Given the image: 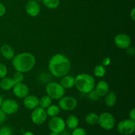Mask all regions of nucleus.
I'll list each match as a JSON object with an SVG mask.
<instances>
[{
    "label": "nucleus",
    "mask_w": 135,
    "mask_h": 135,
    "mask_svg": "<svg viewBox=\"0 0 135 135\" xmlns=\"http://www.w3.org/2000/svg\"><path fill=\"white\" fill-rule=\"evenodd\" d=\"M71 67V63L70 59L64 54H55L49 61V71L55 77L61 78L68 75Z\"/></svg>",
    "instance_id": "obj_1"
},
{
    "label": "nucleus",
    "mask_w": 135,
    "mask_h": 135,
    "mask_svg": "<svg viewBox=\"0 0 135 135\" xmlns=\"http://www.w3.org/2000/svg\"><path fill=\"white\" fill-rule=\"evenodd\" d=\"M36 64V58L29 52H22L15 55L12 59V65L17 71L28 73L31 71Z\"/></svg>",
    "instance_id": "obj_2"
},
{
    "label": "nucleus",
    "mask_w": 135,
    "mask_h": 135,
    "mask_svg": "<svg viewBox=\"0 0 135 135\" xmlns=\"http://www.w3.org/2000/svg\"><path fill=\"white\" fill-rule=\"evenodd\" d=\"M95 84V79L90 74H79L75 77V86L83 94H87L94 89Z\"/></svg>",
    "instance_id": "obj_3"
},
{
    "label": "nucleus",
    "mask_w": 135,
    "mask_h": 135,
    "mask_svg": "<svg viewBox=\"0 0 135 135\" xmlns=\"http://www.w3.org/2000/svg\"><path fill=\"white\" fill-rule=\"evenodd\" d=\"M46 92L52 100H59L65 93V89L56 82H50L46 85Z\"/></svg>",
    "instance_id": "obj_4"
},
{
    "label": "nucleus",
    "mask_w": 135,
    "mask_h": 135,
    "mask_svg": "<svg viewBox=\"0 0 135 135\" xmlns=\"http://www.w3.org/2000/svg\"><path fill=\"white\" fill-rule=\"evenodd\" d=\"M98 124L100 127L105 131H110L115 125V119L112 113L104 112L99 115Z\"/></svg>",
    "instance_id": "obj_5"
},
{
    "label": "nucleus",
    "mask_w": 135,
    "mask_h": 135,
    "mask_svg": "<svg viewBox=\"0 0 135 135\" xmlns=\"http://www.w3.org/2000/svg\"><path fill=\"white\" fill-rule=\"evenodd\" d=\"M117 129L123 135L133 134L135 131V121L130 119L122 120L117 124Z\"/></svg>",
    "instance_id": "obj_6"
},
{
    "label": "nucleus",
    "mask_w": 135,
    "mask_h": 135,
    "mask_svg": "<svg viewBox=\"0 0 135 135\" xmlns=\"http://www.w3.org/2000/svg\"><path fill=\"white\" fill-rule=\"evenodd\" d=\"M78 101L76 98L71 96H64L59 100L58 105L61 110L70 112L73 111L77 107Z\"/></svg>",
    "instance_id": "obj_7"
},
{
    "label": "nucleus",
    "mask_w": 135,
    "mask_h": 135,
    "mask_svg": "<svg viewBox=\"0 0 135 135\" xmlns=\"http://www.w3.org/2000/svg\"><path fill=\"white\" fill-rule=\"evenodd\" d=\"M47 115L46 109L38 106L33 109L30 115L32 122L36 125H41L44 123L47 119Z\"/></svg>",
    "instance_id": "obj_8"
},
{
    "label": "nucleus",
    "mask_w": 135,
    "mask_h": 135,
    "mask_svg": "<svg viewBox=\"0 0 135 135\" xmlns=\"http://www.w3.org/2000/svg\"><path fill=\"white\" fill-rule=\"evenodd\" d=\"M48 127L50 131L55 132V133H59L63 131L66 128L65 121L59 116H55L50 118L48 121Z\"/></svg>",
    "instance_id": "obj_9"
},
{
    "label": "nucleus",
    "mask_w": 135,
    "mask_h": 135,
    "mask_svg": "<svg viewBox=\"0 0 135 135\" xmlns=\"http://www.w3.org/2000/svg\"><path fill=\"white\" fill-rule=\"evenodd\" d=\"M0 109L6 115H13L17 113L19 109L18 102L13 99L3 100Z\"/></svg>",
    "instance_id": "obj_10"
},
{
    "label": "nucleus",
    "mask_w": 135,
    "mask_h": 135,
    "mask_svg": "<svg viewBox=\"0 0 135 135\" xmlns=\"http://www.w3.org/2000/svg\"><path fill=\"white\" fill-rule=\"evenodd\" d=\"M114 43L118 48L126 50L131 46L132 41L130 36L125 33H119L115 36Z\"/></svg>",
    "instance_id": "obj_11"
},
{
    "label": "nucleus",
    "mask_w": 135,
    "mask_h": 135,
    "mask_svg": "<svg viewBox=\"0 0 135 135\" xmlns=\"http://www.w3.org/2000/svg\"><path fill=\"white\" fill-rule=\"evenodd\" d=\"M12 90H13V94L18 98H25L30 93V89L28 86L22 83L15 84Z\"/></svg>",
    "instance_id": "obj_12"
},
{
    "label": "nucleus",
    "mask_w": 135,
    "mask_h": 135,
    "mask_svg": "<svg viewBox=\"0 0 135 135\" xmlns=\"http://www.w3.org/2000/svg\"><path fill=\"white\" fill-rule=\"evenodd\" d=\"M26 13L31 17H36L40 13V5L36 0H30L25 7Z\"/></svg>",
    "instance_id": "obj_13"
},
{
    "label": "nucleus",
    "mask_w": 135,
    "mask_h": 135,
    "mask_svg": "<svg viewBox=\"0 0 135 135\" xmlns=\"http://www.w3.org/2000/svg\"><path fill=\"white\" fill-rule=\"evenodd\" d=\"M23 99V105L26 109L33 110L39 106L40 98L35 95L28 94Z\"/></svg>",
    "instance_id": "obj_14"
},
{
    "label": "nucleus",
    "mask_w": 135,
    "mask_h": 135,
    "mask_svg": "<svg viewBox=\"0 0 135 135\" xmlns=\"http://www.w3.org/2000/svg\"><path fill=\"white\" fill-rule=\"evenodd\" d=\"M109 86L108 83L105 80H100L96 84H95L94 90L99 97H104L109 92Z\"/></svg>",
    "instance_id": "obj_15"
},
{
    "label": "nucleus",
    "mask_w": 135,
    "mask_h": 135,
    "mask_svg": "<svg viewBox=\"0 0 135 135\" xmlns=\"http://www.w3.org/2000/svg\"><path fill=\"white\" fill-rule=\"evenodd\" d=\"M0 51L2 56L8 60H12L15 55L13 48L8 44L3 45L0 49Z\"/></svg>",
    "instance_id": "obj_16"
},
{
    "label": "nucleus",
    "mask_w": 135,
    "mask_h": 135,
    "mask_svg": "<svg viewBox=\"0 0 135 135\" xmlns=\"http://www.w3.org/2000/svg\"><path fill=\"white\" fill-rule=\"evenodd\" d=\"M60 84L65 89H70L75 86V76L67 75L61 77Z\"/></svg>",
    "instance_id": "obj_17"
},
{
    "label": "nucleus",
    "mask_w": 135,
    "mask_h": 135,
    "mask_svg": "<svg viewBox=\"0 0 135 135\" xmlns=\"http://www.w3.org/2000/svg\"><path fill=\"white\" fill-rule=\"evenodd\" d=\"M15 84V83L11 77L5 76L0 81V88L3 90H10L13 88Z\"/></svg>",
    "instance_id": "obj_18"
},
{
    "label": "nucleus",
    "mask_w": 135,
    "mask_h": 135,
    "mask_svg": "<svg viewBox=\"0 0 135 135\" xmlns=\"http://www.w3.org/2000/svg\"><path fill=\"white\" fill-rule=\"evenodd\" d=\"M65 121L66 127L72 131L79 127V119L75 115H69Z\"/></svg>",
    "instance_id": "obj_19"
},
{
    "label": "nucleus",
    "mask_w": 135,
    "mask_h": 135,
    "mask_svg": "<svg viewBox=\"0 0 135 135\" xmlns=\"http://www.w3.org/2000/svg\"><path fill=\"white\" fill-rule=\"evenodd\" d=\"M117 97L114 92H108L105 96L104 102L107 107H113L117 102Z\"/></svg>",
    "instance_id": "obj_20"
},
{
    "label": "nucleus",
    "mask_w": 135,
    "mask_h": 135,
    "mask_svg": "<svg viewBox=\"0 0 135 135\" xmlns=\"http://www.w3.org/2000/svg\"><path fill=\"white\" fill-rule=\"evenodd\" d=\"M99 115L96 113L91 112L85 116L86 123L89 125H96L98 123Z\"/></svg>",
    "instance_id": "obj_21"
},
{
    "label": "nucleus",
    "mask_w": 135,
    "mask_h": 135,
    "mask_svg": "<svg viewBox=\"0 0 135 135\" xmlns=\"http://www.w3.org/2000/svg\"><path fill=\"white\" fill-rule=\"evenodd\" d=\"M46 111L47 116H49L50 117H55V116H57L59 114L61 109L59 107V105H55V104H51V105H50L46 109Z\"/></svg>",
    "instance_id": "obj_22"
},
{
    "label": "nucleus",
    "mask_w": 135,
    "mask_h": 135,
    "mask_svg": "<svg viewBox=\"0 0 135 135\" xmlns=\"http://www.w3.org/2000/svg\"><path fill=\"white\" fill-rule=\"evenodd\" d=\"M52 104V99L47 95L43 96L39 101V106L46 109L50 105Z\"/></svg>",
    "instance_id": "obj_23"
},
{
    "label": "nucleus",
    "mask_w": 135,
    "mask_h": 135,
    "mask_svg": "<svg viewBox=\"0 0 135 135\" xmlns=\"http://www.w3.org/2000/svg\"><path fill=\"white\" fill-rule=\"evenodd\" d=\"M106 73V69L102 65H97L94 69V75L96 77L102 78Z\"/></svg>",
    "instance_id": "obj_24"
},
{
    "label": "nucleus",
    "mask_w": 135,
    "mask_h": 135,
    "mask_svg": "<svg viewBox=\"0 0 135 135\" xmlns=\"http://www.w3.org/2000/svg\"><path fill=\"white\" fill-rule=\"evenodd\" d=\"M42 1L44 5L50 9H57L60 4L59 0H42Z\"/></svg>",
    "instance_id": "obj_25"
},
{
    "label": "nucleus",
    "mask_w": 135,
    "mask_h": 135,
    "mask_svg": "<svg viewBox=\"0 0 135 135\" xmlns=\"http://www.w3.org/2000/svg\"><path fill=\"white\" fill-rule=\"evenodd\" d=\"M13 80H14L15 83L17 84V83H22L25 79V76H24L23 73L19 72V71H17L13 74V76L12 77Z\"/></svg>",
    "instance_id": "obj_26"
},
{
    "label": "nucleus",
    "mask_w": 135,
    "mask_h": 135,
    "mask_svg": "<svg viewBox=\"0 0 135 135\" xmlns=\"http://www.w3.org/2000/svg\"><path fill=\"white\" fill-rule=\"evenodd\" d=\"M0 135H13V131L9 126H3L0 128Z\"/></svg>",
    "instance_id": "obj_27"
},
{
    "label": "nucleus",
    "mask_w": 135,
    "mask_h": 135,
    "mask_svg": "<svg viewBox=\"0 0 135 135\" xmlns=\"http://www.w3.org/2000/svg\"><path fill=\"white\" fill-rule=\"evenodd\" d=\"M71 135H88V134H87L86 131V130L84 129V128L78 127L75 128V129L73 130L72 134H71Z\"/></svg>",
    "instance_id": "obj_28"
},
{
    "label": "nucleus",
    "mask_w": 135,
    "mask_h": 135,
    "mask_svg": "<svg viewBox=\"0 0 135 135\" xmlns=\"http://www.w3.org/2000/svg\"><path fill=\"white\" fill-rule=\"evenodd\" d=\"M87 96L89 98V100H92V101H98V100H100V98L98 96V95L96 94V92H95L94 89H93L92 90H91L90 92H89L88 93H87Z\"/></svg>",
    "instance_id": "obj_29"
},
{
    "label": "nucleus",
    "mask_w": 135,
    "mask_h": 135,
    "mask_svg": "<svg viewBox=\"0 0 135 135\" xmlns=\"http://www.w3.org/2000/svg\"><path fill=\"white\" fill-rule=\"evenodd\" d=\"M8 73L7 67L3 63H0V79H3L7 76Z\"/></svg>",
    "instance_id": "obj_30"
},
{
    "label": "nucleus",
    "mask_w": 135,
    "mask_h": 135,
    "mask_svg": "<svg viewBox=\"0 0 135 135\" xmlns=\"http://www.w3.org/2000/svg\"><path fill=\"white\" fill-rule=\"evenodd\" d=\"M7 119V115L0 109V125L5 122Z\"/></svg>",
    "instance_id": "obj_31"
},
{
    "label": "nucleus",
    "mask_w": 135,
    "mask_h": 135,
    "mask_svg": "<svg viewBox=\"0 0 135 135\" xmlns=\"http://www.w3.org/2000/svg\"><path fill=\"white\" fill-rule=\"evenodd\" d=\"M126 50H127V53L128 55H130V56L131 57L134 56L135 54V49L133 46H129V47H127Z\"/></svg>",
    "instance_id": "obj_32"
},
{
    "label": "nucleus",
    "mask_w": 135,
    "mask_h": 135,
    "mask_svg": "<svg viewBox=\"0 0 135 135\" xmlns=\"http://www.w3.org/2000/svg\"><path fill=\"white\" fill-rule=\"evenodd\" d=\"M111 62H112V60H111L110 58L109 57H105L102 61V65H104V67L109 66L111 64Z\"/></svg>",
    "instance_id": "obj_33"
},
{
    "label": "nucleus",
    "mask_w": 135,
    "mask_h": 135,
    "mask_svg": "<svg viewBox=\"0 0 135 135\" xmlns=\"http://www.w3.org/2000/svg\"><path fill=\"white\" fill-rule=\"evenodd\" d=\"M6 13V7L5 5L0 2V17H3Z\"/></svg>",
    "instance_id": "obj_34"
},
{
    "label": "nucleus",
    "mask_w": 135,
    "mask_h": 135,
    "mask_svg": "<svg viewBox=\"0 0 135 135\" xmlns=\"http://www.w3.org/2000/svg\"><path fill=\"white\" fill-rule=\"evenodd\" d=\"M129 117L130 119L135 121V109L134 108H132L130 112H129Z\"/></svg>",
    "instance_id": "obj_35"
},
{
    "label": "nucleus",
    "mask_w": 135,
    "mask_h": 135,
    "mask_svg": "<svg viewBox=\"0 0 135 135\" xmlns=\"http://www.w3.org/2000/svg\"><path fill=\"white\" fill-rule=\"evenodd\" d=\"M130 17L132 21H134L135 20V8L133 7L130 12Z\"/></svg>",
    "instance_id": "obj_36"
},
{
    "label": "nucleus",
    "mask_w": 135,
    "mask_h": 135,
    "mask_svg": "<svg viewBox=\"0 0 135 135\" xmlns=\"http://www.w3.org/2000/svg\"><path fill=\"white\" fill-rule=\"evenodd\" d=\"M22 135H35V134L30 131H26L22 134Z\"/></svg>",
    "instance_id": "obj_37"
},
{
    "label": "nucleus",
    "mask_w": 135,
    "mask_h": 135,
    "mask_svg": "<svg viewBox=\"0 0 135 135\" xmlns=\"http://www.w3.org/2000/svg\"><path fill=\"white\" fill-rule=\"evenodd\" d=\"M3 98L2 96H1V95H0V108H1V104H2V103H3Z\"/></svg>",
    "instance_id": "obj_38"
},
{
    "label": "nucleus",
    "mask_w": 135,
    "mask_h": 135,
    "mask_svg": "<svg viewBox=\"0 0 135 135\" xmlns=\"http://www.w3.org/2000/svg\"><path fill=\"white\" fill-rule=\"evenodd\" d=\"M48 135H60L59 133H55V132H50V134Z\"/></svg>",
    "instance_id": "obj_39"
}]
</instances>
